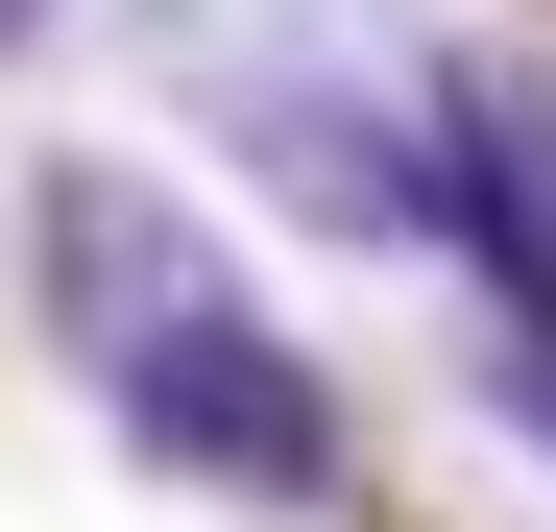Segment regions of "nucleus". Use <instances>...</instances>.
Wrapping results in <instances>:
<instances>
[{"label":"nucleus","mask_w":556,"mask_h":532,"mask_svg":"<svg viewBox=\"0 0 556 532\" xmlns=\"http://www.w3.org/2000/svg\"><path fill=\"white\" fill-rule=\"evenodd\" d=\"M25 315H49V364L98 388V435L146 484H194L242 532H339L363 508V388L194 242V194H146L122 145L25 169Z\"/></svg>","instance_id":"1"},{"label":"nucleus","mask_w":556,"mask_h":532,"mask_svg":"<svg viewBox=\"0 0 556 532\" xmlns=\"http://www.w3.org/2000/svg\"><path fill=\"white\" fill-rule=\"evenodd\" d=\"M49 25H73V0H0V73H25V49H49Z\"/></svg>","instance_id":"2"}]
</instances>
